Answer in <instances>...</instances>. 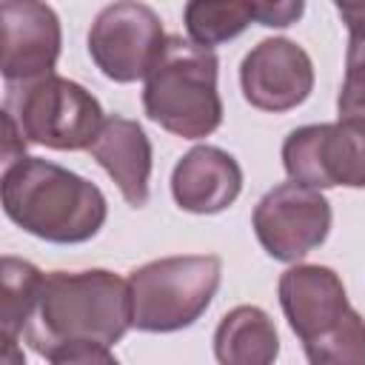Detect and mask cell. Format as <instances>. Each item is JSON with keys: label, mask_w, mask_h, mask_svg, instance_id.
Returning <instances> with one entry per match:
<instances>
[{"label": "cell", "mask_w": 365, "mask_h": 365, "mask_svg": "<svg viewBox=\"0 0 365 365\" xmlns=\"http://www.w3.org/2000/svg\"><path fill=\"white\" fill-rule=\"evenodd\" d=\"M242 97L259 111H291L314 91V63L288 37L259 40L240 66Z\"/></svg>", "instance_id": "9"}, {"label": "cell", "mask_w": 365, "mask_h": 365, "mask_svg": "<svg viewBox=\"0 0 365 365\" xmlns=\"http://www.w3.org/2000/svg\"><path fill=\"white\" fill-rule=\"evenodd\" d=\"M160 14L134 0L106 6L88 29V54L94 66L114 83L145 80L165 48Z\"/></svg>", "instance_id": "6"}, {"label": "cell", "mask_w": 365, "mask_h": 365, "mask_svg": "<svg viewBox=\"0 0 365 365\" xmlns=\"http://www.w3.org/2000/svg\"><path fill=\"white\" fill-rule=\"evenodd\" d=\"M242 191L240 163L217 145H194L171 171L174 202L188 214H220Z\"/></svg>", "instance_id": "12"}, {"label": "cell", "mask_w": 365, "mask_h": 365, "mask_svg": "<svg viewBox=\"0 0 365 365\" xmlns=\"http://www.w3.org/2000/svg\"><path fill=\"white\" fill-rule=\"evenodd\" d=\"M3 128H6V134H3V168H9L26 157V140H23L14 117L6 111H3Z\"/></svg>", "instance_id": "21"}, {"label": "cell", "mask_w": 365, "mask_h": 365, "mask_svg": "<svg viewBox=\"0 0 365 365\" xmlns=\"http://www.w3.org/2000/svg\"><path fill=\"white\" fill-rule=\"evenodd\" d=\"M0 365H26L23 351L17 345V339H6L3 336V351H0Z\"/></svg>", "instance_id": "24"}, {"label": "cell", "mask_w": 365, "mask_h": 365, "mask_svg": "<svg viewBox=\"0 0 365 365\" xmlns=\"http://www.w3.org/2000/svg\"><path fill=\"white\" fill-rule=\"evenodd\" d=\"M279 336L274 319L259 305L231 308L214 331V356L220 365H274Z\"/></svg>", "instance_id": "14"}, {"label": "cell", "mask_w": 365, "mask_h": 365, "mask_svg": "<svg viewBox=\"0 0 365 365\" xmlns=\"http://www.w3.org/2000/svg\"><path fill=\"white\" fill-rule=\"evenodd\" d=\"M345 66H365V34H359V37H348Z\"/></svg>", "instance_id": "23"}, {"label": "cell", "mask_w": 365, "mask_h": 365, "mask_svg": "<svg viewBox=\"0 0 365 365\" xmlns=\"http://www.w3.org/2000/svg\"><path fill=\"white\" fill-rule=\"evenodd\" d=\"M305 11L302 0H257V23L268 26V29H285L291 23L299 20V14Z\"/></svg>", "instance_id": "20"}, {"label": "cell", "mask_w": 365, "mask_h": 365, "mask_svg": "<svg viewBox=\"0 0 365 365\" xmlns=\"http://www.w3.org/2000/svg\"><path fill=\"white\" fill-rule=\"evenodd\" d=\"M336 14L342 17V23L348 26V37H359L365 34V0H336Z\"/></svg>", "instance_id": "22"}, {"label": "cell", "mask_w": 365, "mask_h": 365, "mask_svg": "<svg viewBox=\"0 0 365 365\" xmlns=\"http://www.w3.org/2000/svg\"><path fill=\"white\" fill-rule=\"evenodd\" d=\"M182 23L191 43L214 51L257 23V0H191L182 9Z\"/></svg>", "instance_id": "15"}, {"label": "cell", "mask_w": 365, "mask_h": 365, "mask_svg": "<svg viewBox=\"0 0 365 365\" xmlns=\"http://www.w3.org/2000/svg\"><path fill=\"white\" fill-rule=\"evenodd\" d=\"M51 365H120L117 356L108 351V345L100 342H71L57 348L48 356Z\"/></svg>", "instance_id": "19"}, {"label": "cell", "mask_w": 365, "mask_h": 365, "mask_svg": "<svg viewBox=\"0 0 365 365\" xmlns=\"http://www.w3.org/2000/svg\"><path fill=\"white\" fill-rule=\"evenodd\" d=\"M0 182L6 217L46 242H86L108 217L106 197L91 180L43 157L26 154L3 168Z\"/></svg>", "instance_id": "2"}, {"label": "cell", "mask_w": 365, "mask_h": 365, "mask_svg": "<svg viewBox=\"0 0 365 365\" xmlns=\"http://www.w3.org/2000/svg\"><path fill=\"white\" fill-rule=\"evenodd\" d=\"M131 328L128 279L106 268L51 271L43 277L37 308L23 331V339L51 356L71 342L114 345Z\"/></svg>", "instance_id": "1"}, {"label": "cell", "mask_w": 365, "mask_h": 365, "mask_svg": "<svg viewBox=\"0 0 365 365\" xmlns=\"http://www.w3.org/2000/svg\"><path fill=\"white\" fill-rule=\"evenodd\" d=\"M88 151L103 165V171L117 182L128 205L143 208L148 202V177L154 157L151 140L137 120L120 114L106 117Z\"/></svg>", "instance_id": "13"}, {"label": "cell", "mask_w": 365, "mask_h": 365, "mask_svg": "<svg viewBox=\"0 0 365 365\" xmlns=\"http://www.w3.org/2000/svg\"><path fill=\"white\" fill-rule=\"evenodd\" d=\"M222 277L214 254H182L151 259L128 274L131 328L171 334L194 325L211 305Z\"/></svg>", "instance_id": "4"}, {"label": "cell", "mask_w": 365, "mask_h": 365, "mask_svg": "<svg viewBox=\"0 0 365 365\" xmlns=\"http://www.w3.org/2000/svg\"><path fill=\"white\" fill-rule=\"evenodd\" d=\"M336 117L342 123L365 125V66H345V80L336 97Z\"/></svg>", "instance_id": "18"}, {"label": "cell", "mask_w": 365, "mask_h": 365, "mask_svg": "<svg viewBox=\"0 0 365 365\" xmlns=\"http://www.w3.org/2000/svg\"><path fill=\"white\" fill-rule=\"evenodd\" d=\"M220 60L180 34H168L165 48L143 86V108L168 134L200 140L220 128L222 100L217 91Z\"/></svg>", "instance_id": "3"}, {"label": "cell", "mask_w": 365, "mask_h": 365, "mask_svg": "<svg viewBox=\"0 0 365 365\" xmlns=\"http://www.w3.org/2000/svg\"><path fill=\"white\" fill-rule=\"evenodd\" d=\"M43 271L26 259L17 257H3L0 262V279H3V336L6 339H17L23 336L34 308H37V297L43 288Z\"/></svg>", "instance_id": "16"}, {"label": "cell", "mask_w": 365, "mask_h": 365, "mask_svg": "<svg viewBox=\"0 0 365 365\" xmlns=\"http://www.w3.org/2000/svg\"><path fill=\"white\" fill-rule=\"evenodd\" d=\"M282 165L291 182L314 191L365 188V125L342 120L299 125L282 143Z\"/></svg>", "instance_id": "7"}, {"label": "cell", "mask_w": 365, "mask_h": 365, "mask_svg": "<svg viewBox=\"0 0 365 365\" xmlns=\"http://www.w3.org/2000/svg\"><path fill=\"white\" fill-rule=\"evenodd\" d=\"M254 234L268 257L297 262L325 242L331 231V202L299 182H279L262 194L251 217Z\"/></svg>", "instance_id": "8"}, {"label": "cell", "mask_w": 365, "mask_h": 365, "mask_svg": "<svg viewBox=\"0 0 365 365\" xmlns=\"http://www.w3.org/2000/svg\"><path fill=\"white\" fill-rule=\"evenodd\" d=\"M308 365H365V319L348 308L328 331L302 342Z\"/></svg>", "instance_id": "17"}, {"label": "cell", "mask_w": 365, "mask_h": 365, "mask_svg": "<svg viewBox=\"0 0 365 365\" xmlns=\"http://www.w3.org/2000/svg\"><path fill=\"white\" fill-rule=\"evenodd\" d=\"M277 291L282 314L302 342L328 331L351 308L339 274L328 265H291L282 271Z\"/></svg>", "instance_id": "11"}, {"label": "cell", "mask_w": 365, "mask_h": 365, "mask_svg": "<svg viewBox=\"0 0 365 365\" xmlns=\"http://www.w3.org/2000/svg\"><path fill=\"white\" fill-rule=\"evenodd\" d=\"M3 29V77L6 86L31 83L54 74L60 57V17L51 6L37 0H6L0 3Z\"/></svg>", "instance_id": "10"}, {"label": "cell", "mask_w": 365, "mask_h": 365, "mask_svg": "<svg viewBox=\"0 0 365 365\" xmlns=\"http://www.w3.org/2000/svg\"><path fill=\"white\" fill-rule=\"evenodd\" d=\"M3 111L14 117L26 143L54 151L88 148L106 120L100 100L60 74L6 86Z\"/></svg>", "instance_id": "5"}]
</instances>
